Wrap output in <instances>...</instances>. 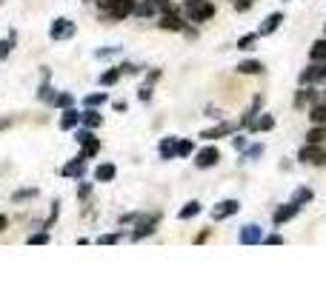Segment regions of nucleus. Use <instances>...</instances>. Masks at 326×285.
<instances>
[{
    "label": "nucleus",
    "instance_id": "2",
    "mask_svg": "<svg viewBox=\"0 0 326 285\" xmlns=\"http://www.w3.org/2000/svg\"><path fill=\"white\" fill-rule=\"evenodd\" d=\"M300 163H312V165H323L326 163V151L320 149V142H306L304 149L297 151Z\"/></svg>",
    "mask_w": 326,
    "mask_h": 285
},
{
    "label": "nucleus",
    "instance_id": "53",
    "mask_svg": "<svg viewBox=\"0 0 326 285\" xmlns=\"http://www.w3.org/2000/svg\"><path fill=\"white\" fill-rule=\"evenodd\" d=\"M152 3H155V6H163V12H166V9H172V6H169V0H152Z\"/></svg>",
    "mask_w": 326,
    "mask_h": 285
},
{
    "label": "nucleus",
    "instance_id": "17",
    "mask_svg": "<svg viewBox=\"0 0 326 285\" xmlns=\"http://www.w3.org/2000/svg\"><path fill=\"white\" fill-rule=\"evenodd\" d=\"M261 103H263L261 97H255V100H252V106H249V111L243 114V117H240V123H238L240 128H249V126H252V123H255V117L261 114Z\"/></svg>",
    "mask_w": 326,
    "mask_h": 285
},
{
    "label": "nucleus",
    "instance_id": "54",
    "mask_svg": "<svg viewBox=\"0 0 326 285\" xmlns=\"http://www.w3.org/2000/svg\"><path fill=\"white\" fill-rule=\"evenodd\" d=\"M9 225V220H6V217H3V214H0V231H3V228H6Z\"/></svg>",
    "mask_w": 326,
    "mask_h": 285
},
{
    "label": "nucleus",
    "instance_id": "48",
    "mask_svg": "<svg viewBox=\"0 0 326 285\" xmlns=\"http://www.w3.org/2000/svg\"><path fill=\"white\" fill-rule=\"evenodd\" d=\"M126 222H138V214H123V217H120V225H126Z\"/></svg>",
    "mask_w": 326,
    "mask_h": 285
},
{
    "label": "nucleus",
    "instance_id": "7",
    "mask_svg": "<svg viewBox=\"0 0 326 285\" xmlns=\"http://www.w3.org/2000/svg\"><path fill=\"white\" fill-rule=\"evenodd\" d=\"M315 103H320V94L315 92V86H300V92L295 97V108H312Z\"/></svg>",
    "mask_w": 326,
    "mask_h": 285
},
{
    "label": "nucleus",
    "instance_id": "47",
    "mask_svg": "<svg viewBox=\"0 0 326 285\" xmlns=\"http://www.w3.org/2000/svg\"><path fill=\"white\" fill-rule=\"evenodd\" d=\"M138 97H140V100H143V103H146V100L152 97V86L146 83V86H143V89H140V94H138Z\"/></svg>",
    "mask_w": 326,
    "mask_h": 285
},
{
    "label": "nucleus",
    "instance_id": "35",
    "mask_svg": "<svg viewBox=\"0 0 326 285\" xmlns=\"http://www.w3.org/2000/svg\"><path fill=\"white\" fill-rule=\"evenodd\" d=\"M292 200L304 206V203H309V200H312V191H309V188H297V191H295V197H292Z\"/></svg>",
    "mask_w": 326,
    "mask_h": 285
},
{
    "label": "nucleus",
    "instance_id": "42",
    "mask_svg": "<svg viewBox=\"0 0 326 285\" xmlns=\"http://www.w3.org/2000/svg\"><path fill=\"white\" fill-rule=\"evenodd\" d=\"M89 194H92V185H89V183H80V185H78V197L86 200Z\"/></svg>",
    "mask_w": 326,
    "mask_h": 285
},
{
    "label": "nucleus",
    "instance_id": "39",
    "mask_svg": "<svg viewBox=\"0 0 326 285\" xmlns=\"http://www.w3.org/2000/svg\"><path fill=\"white\" fill-rule=\"evenodd\" d=\"M12 43H15V35L9 37V40H0V60H3V57H6L9 51H12Z\"/></svg>",
    "mask_w": 326,
    "mask_h": 285
},
{
    "label": "nucleus",
    "instance_id": "21",
    "mask_svg": "<svg viewBox=\"0 0 326 285\" xmlns=\"http://www.w3.org/2000/svg\"><path fill=\"white\" fill-rule=\"evenodd\" d=\"M200 203H197V200H189L186 206L181 208V211H178V217H181V220H192V217H197V214H200Z\"/></svg>",
    "mask_w": 326,
    "mask_h": 285
},
{
    "label": "nucleus",
    "instance_id": "12",
    "mask_svg": "<svg viewBox=\"0 0 326 285\" xmlns=\"http://www.w3.org/2000/svg\"><path fill=\"white\" fill-rule=\"evenodd\" d=\"M238 208H240L238 200H223V203H217V208L212 211V217H215V220H226V217L238 214Z\"/></svg>",
    "mask_w": 326,
    "mask_h": 285
},
{
    "label": "nucleus",
    "instance_id": "55",
    "mask_svg": "<svg viewBox=\"0 0 326 285\" xmlns=\"http://www.w3.org/2000/svg\"><path fill=\"white\" fill-rule=\"evenodd\" d=\"M323 94H326V92H323Z\"/></svg>",
    "mask_w": 326,
    "mask_h": 285
},
{
    "label": "nucleus",
    "instance_id": "49",
    "mask_svg": "<svg viewBox=\"0 0 326 285\" xmlns=\"http://www.w3.org/2000/svg\"><path fill=\"white\" fill-rule=\"evenodd\" d=\"M206 117H215V120H220V117H223V114L217 111L215 106H209V108H206Z\"/></svg>",
    "mask_w": 326,
    "mask_h": 285
},
{
    "label": "nucleus",
    "instance_id": "51",
    "mask_svg": "<svg viewBox=\"0 0 326 285\" xmlns=\"http://www.w3.org/2000/svg\"><path fill=\"white\" fill-rule=\"evenodd\" d=\"M235 149H238V151L246 149V137H235Z\"/></svg>",
    "mask_w": 326,
    "mask_h": 285
},
{
    "label": "nucleus",
    "instance_id": "41",
    "mask_svg": "<svg viewBox=\"0 0 326 285\" xmlns=\"http://www.w3.org/2000/svg\"><path fill=\"white\" fill-rule=\"evenodd\" d=\"M35 188H26V191H17L15 194V197H12V200H15V203H23V200H29V197H35Z\"/></svg>",
    "mask_w": 326,
    "mask_h": 285
},
{
    "label": "nucleus",
    "instance_id": "14",
    "mask_svg": "<svg viewBox=\"0 0 326 285\" xmlns=\"http://www.w3.org/2000/svg\"><path fill=\"white\" fill-rule=\"evenodd\" d=\"M158 154L160 160H174L178 157V137H163L158 146Z\"/></svg>",
    "mask_w": 326,
    "mask_h": 285
},
{
    "label": "nucleus",
    "instance_id": "25",
    "mask_svg": "<svg viewBox=\"0 0 326 285\" xmlns=\"http://www.w3.org/2000/svg\"><path fill=\"white\" fill-rule=\"evenodd\" d=\"M297 83H300V86H315V83H320V80H318V66H309V69L300 71Z\"/></svg>",
    "mask_w": 326,
    "mask_h": 285
},
{
    "label": "nucleus",
    "instance_id": "4",
    "mask_svg": "<svg viewBox=\"0 0 326 285\" xmlns=\"http://www.w3.org/2000/svg\"><path fill=\"white\" fill-rule=\"evenodd\" d=\"M49 35H52V40H69V37H74V23L69 17H58L52 23Z\"/></svg>",
    "mask_w": 326,
    "mask_h": 285
},
{
    "label": "nucleus",
    "instance_id": "30",
    "mask_svg": "<svg viewBox=\"0 0 326 285\" xmlns=\"http://www.w3.org/2000/svg\"><path fill=\"white\" fill-rule=\"evenodd\" d=\"M155 12H158V6H155L152 0H146V3H140V6H135V14H138V17H152Z\"/></svg>",
    "mask_w": 326,
    "mask_h": 285
},
{
    "label": "nucleus",
    "instance_id": "3",
    "mask_svg": "<svg viewBox=\"0 0 326 285\" xmlns=\"http://www.w3.org/2000/svg\"><path fill=\"white\" fill-rule=\"evenodd\" d=\"M160 222V214H146V217H138V225L132 231V240H143V237L155 234V228Z\"/></svg>",
    "mask_w": 326,
    "mask_h": 285
},
{
    "label": "nucleus",
    "instance_id": "16",
    "mask_svg": "<svg viewBox=\"0 0 326 285\" xmlns=\"http://www.w3.org/2000/svg\"><path fill=\"white\" fill-rule=\"evenodd\" d=\"M80 117H83V114L78 111V108H63V117H60V128H63V131H69V128H74L80 123Z\"/></svg>",
    "mask_w": 326,
    "mask_h": 285
},
{
    "label": "nucleus",
    "instance_id": "37",
    "mask_svg": "<svg viewBox=\"0 0 326 285\" xmlns=\"http://www.w3.org/2000/svg\"><path fill=\"white\" fill-rule=\"evenodd\" d=\"M49 242V234L46 231H40V234H32L29 237V245H46Z\"/></svg>",
    "mask_w": 326,
    "mask_h": 285
},
{
    "label": "nucleus",
    "instance_id": "43",
    "mask_svg": "<svg viewBox=\"0 0 326 285\" xmlns=\"http://www.w3.org/2000/svg\"><path fill=\"white\" fill-rule=\"evenodd\" d=\"M94 3H97V9H101V12H103V14H106V12H109V9L115 6V0H94Z\"/></svg>",
    "mask_w": 326,
    "mask_h": 285
},
{
    "label": "nucleus",
    "instance_id": "27",
    "mask_svg": "<svg viewBox=\"0 0 326 285\" xmlns=\"http://www.w3.org/2000/svg\"><path fill=\"white\" fill-rule=\"evenodd\" d=\"M120 74H123V71H120V66H117V69L103 71V74H101V86H115L117 80H120Z\"/></svg>",
    "mask_w": 326,
    "mask_h": 285
},
{
    "label": "nucleus",
    "instance_id": "36",
    "mask_svg": "<svg viewBox=\"0 0 326 285\" xmlns=\"http://www.w3.org/2000/svg\"><path fill=\"white\" fill-rule=\"evenodd\" d=\"M263 154V146H252V149H243V157L240 160H255V157Z\"/></svg>",
    "mask_w": 326,
    "mask_h": 285
},
{
    "label": "nucleus",
    "instance_id": "6",
    "mask_svg": "<svg viewBox=\"0 0 326 285\" xmlns=\"http://www.w3.org/2000/svg\"><path fill=\"white\" fill-rule=\"evenodd\" d=\"M297 211H300V203H295V200H289L286 206L275 208V214H272V222H275V225H283V222L295 220V217H297Z\"/></svg>",
    "mask_w": 326,
    "mask_h": 285
},
{
    "label": "nucleus",
    "instance_id": "20",
    "mask_svg": "<svg viewBox=\"0 0 326 285\" xmlns=\"http://www.w3.org/2000/svg\"><path fill=\"white\" fill-rule=\"evenodd\" d=\"M272 128H275V117L263 111L261 117H258V120H255L252 126H249V131H272Z\"/></svg>",
    "mask_w": 326,
    "mask_h": 285
},
{
    "label": "nucleus",
    "instance_id": "8",
    "mask_svg": "<svg viewBox=\"0 0 326 285\" xmlns=\"http://www.w3.org/2000/svg\"><path fill=\"white\" fill-rule=\"evenodd\" d=\"M217 160H220V151H217L215 146H206V149H200L195 154V160H192V163H195L197 168H212Z\"/></svg>",
    "mask_w": 326,
    "mask_h": 285
},
{
    "label": "nucleus",
    "instance_id": "34",
    "mask_svg": "<svg viewBox=\"0 0 326 285\" xmlns=\"http://www.w3.org/2000/svg\"><path fill=\"white\" fill-rule=\"evenodd\" d=\"M72 103H74L72 94H58V97H55V106H58V108H69Z\"/></svg>",
    "mask_w": 326,
    "mask_h": 285
},
{
    "label": "nucleus",
    "instance_id": "46",
    "mask_svg": "<svg viewBox=\"0 0 326 285\" xmlns=\"http://www.w3.org/2000/svg\"><path fill=\"white\" fill-rule=\"evenodd\" d=\"M120 46H112V49H97V57H109V54H117Z\"/></svg>",
    "mask_w": 326,
    "mask_h": 285
},
{
    "label": "nucleus",
    "instance_id": "15",
    "mask_svg": "<svg viewBox=\"0 0 326 285\" xmlns=\"http://www.w3.org/2000/svg\"><path fill=\"white\" fill-rule=\"evenodd\" d=\"M281 23H283V14H281V12H272L266 20L261 23L258 35H272V32H278V26H281Z\"/></svg>",
    "mask_w": 326,
    "mask_h": 285
},
{
    "label": "nucleus",
    "instance_id": "28",
    "mask_svg": "<svg viewBox=\"0 0 326 285\" xmlns=\"http://www.w3.org/2000/svg\"><path fill=\"white\" fill-rule=\"evenodd\" d=\"M326 140V128L323 126H312L306 131V142H323Z\"/></svg>",
    "mask_w": 326,
    "mask_h": 285
},
{
    "label": "nucleus",
    "instance_id": "33",
    "mask_svg": "<svg viewBox=\"0 0 326 285\" xmlns=\"http://www.w3.org/2000/svg\"><path fill=\"white\" fill-rule=\"evenodd\" d=\"M37 97L46 100V103H55V97H58V94H55V89H52L49 83H43V86H40V92H37Z\"/></svg>",
    "mask_w": 326,
    "mask_h": 285
},
{
    "label": "nucleus",
    "instance_id": "45",
    "mask_svg": "<svg viewBox=\"0 0 326 285\" xmlns=\"http://www.w3.org/2000/svg\"><path fill=\"white\" fill-rule=\"evenodd\" d=\"M263 242H266V245H281V242H283V237H281V234H269Z\"/></svg>",
    "mask_w": 326,
    "mask_h": 285
},
{
    "label": "nucleus",
    "instance_id": "18",
    "mask_svg": "<svg viewBox=\"0 0 326 285\" xmlns=\"http://www.w3.org/2000/svg\"><path fill=\"white\" fill-rule=\"evenodd\" d=\"M115 165L112 163H101L97 165V168H94V180H97V183H112V180H115Z\"/></svg>",
    "mask_w": 326,
    "mask_h": 285
},
{
    "label": "nucleus",
    "instance_id": "23",
    "mask_svg": "<svg viewBox=\"0 0 326 285\" xmlns=\"http://www.w3.org/2000/svg\"><path fill=\"white\" fill-rule=\"evenodd\" d=\"M80 123H83L86 128H97V126L103 123V117H101V111H94V108H86V111H83V117H80Z\"/></svg>",
    "mask_w": 326,
    "mask_h": 285
},
{
    "label": "nucleus",
    "instance_id": "10",
    "mask_svg": "<svg viewBox=\"0 0 326 285\" xmlns=\"http://www.w3.org/2000/svg\"><path fill=\"white\" fill-rule=\"evenodd\" d=\"M135 6H138V3H135V0H115V6L109 9V17H112V20H123V17H129V14H135Z\"/></svg>",
    "mask_w": 326,
    "mask_h": 285
},
{
    "label": "nucleus",
    "instance_id": "22",
    "mask_svg": "<svg viewBox=\"0 0 326 285\" xmlns=\"http://www.w3.org/2000/svg\"><path fill=\"white\" fill-rule=\"evenodd\" d=\"M309 60H312V63H323V60H326V40L312 43V49H309Z\"/></svg>",
    "mask_w": 326,
    "mask_h": 285
},
{
    "label": "nucleus",
    "instance_id": "52",
    "mask_svg": "<svg viewBox=\"0 0 326 285\" xmlns=\"http://www.w3.org/2000/svg\"><path fill=\"white\" fill-rule=\"evenodd\" d=\"M158 77H160V71H149V74H146V83L152 86V83H155V80H158Z\"/></svg>",
    "mask_w": 326,
    "mask_h": 285
},
{
    "label": "nucleus",
    "instance_id": "40",
    "mask_svg": "<svg viewBox=\"0 0 326 285\" xmlns=\"http://www.w3.org/2000/svg\"><path fill=\"white\" fill-rule=\"evenodd\" d=\"M117 240H120V234H103V237H97V242H101V245H115Z\"/></svg>",
    "mask_w": 326,
    "mask_h": 285
},
{
    "label": "nucleus",
    "instance_id": "5",
    "mask_svg": "<svg viewBox=\"0 0 326 285\" xmlns=\"http://www.w3.org/2000/svg\"><path fill=\"white\" fill-rule=\"evenodd\" d=\"M238 242H240V245H258V242H263V231H261V225H255V222H246V225L238 231Z\"/></svg>",
    "mask_w": 326,
    "mask_h": 285
},
{
    "label": "nucleus",
    "instance_id": "9",
    "mask_svg": "<svg viewBox=\"0 0 326 285\" xmlns=\"http://www.w3.org/2000/svg\"><path fill=\"white\" fill-rule=\"evenodd\" d=\"M163 32H183L186 28V23L181 20V14L178 12H172V9H166V12L160 14V23H158Z\"/></svg>",
    "mask_w": 326,
    "mask_h": 285
},
{
    "label": "nucleus",
    "instance_id": "11",
    "mask_svg": "<svg viewBox=\"0 0 326 285\" xmlns=\"http://www.w3.org/2000/svg\"><path fill=\"white\" fill-rule=\"evenodd\" d=\"M60 174H63V177H83V174H86V157H74L72 163H66L63 168H60Z\"/></svg>",
    "mask_w": 326,
    "mask_h": 285
},
{
    "label": "nucleus",
    "instance_id": "32",
    "mask_svg": "<svg viewBox=\"0 0 326 285\" xmlns=\"http://www.w3.org/2000/svg\"><path fill=\"white\" fill-rule=\"evenodd\" d=\"M258 37H261V35H258V32H255V35H243V37H240V40H238V49H240V51H246V49H255V40H258Z\"/></svg>",
    "mask_w": 326,
    "mask_h": 285
},
{
    "label": "nucleus",
    "instance_id": "44",
    "mask_svg": "<svg viewBox=\"0 0 326 285\" xmlns=\"http://www.w3.org/2000/svg\"><path fill=\"white\" fill-rule=\"evenodd\" d=\"M120 71H123V74H138V66H135V63H120Z\"/></svg>",
    "mask_w": 326,
    "mask_h": 285
},
{
    "label": "nucleus",
    "instance_id": "24",
    "mask_svg": "<svg viewBox=\"0 0 326 285\" xmlns=\"http://www.w3.org/2000/svg\"><path fill=\"white\" fill-rule=\"evenodd\" d=\"M97 151H101V142H97V137H89L86 142H80V157H94L97 154Z\"/></svg>",
    "mask_w": 326,
    "mask_h": 285
},
{
    "label": "nucleus",
    "instance_id": "26",
    "mask_svg": "<svg viewBox=\"0 0 326 285\" xmlns=\"http://www.w3.org/2000/svg\"><path fill=\"white\" fill-rule=\"evenodd\" d=\"M238 71H240V74H261L263 63H261V60H240Z\"/></svg>",
    "mask_w": 326,
    "mask_h": 285
},
{
    "label": "nucleus",
    "instance_id": "31",
    "mask_svg": "<svg viewBox=\"0 0 326 285\" xmlns=\"http://www.w3.org/2000/svg\"><path fill=\"white\" fill-rule=\"evenodd\" d=\"M195 154V142L192 140H178V157H192Z\"/></svg>",
    "mask_w": 326,
    "mask_h": 285
},
{
    "label": "nucleus",
    "instance_id": "19",
    "mask_svg": "<svg viewBox=\"0 0 326 285\" xmlns=\"http://www.w3.org/2000/svg\"><path fill=\"white\" fill-rule=\"evenodd\" d=\"M309 120H312V126L326 128V103H315V106L309 108Z\"/></svg>",
    "mask_w": 326,
    "mask_h": 285
},
{
    "label": "nucleus",
    "instance_id": "38",
    "mask_svg": "<svg viewBox=\"0 0 326 285\" xmlns=\"http://www.w3.org/2000/svg\"><path fill=\"white\" fill-rule=\"evenodd\" d=\"M89 137H94V134H92V128H86V126H83V128H78V131H74V140H78V142H86Z\"/></svg>",
    "mask_w": 326,
    "mask_h": 285
},
{
    "label": "nucleus",
    "instance_id": "29",
    "mask_svg": "<svg viewBox=\"0 0 326 285\" xmlns=\"http://www.w3.org/2000/svg\"><path fill=\"white\" fill-rule=\"evenodd\" d=\"M109 94L106 92H97V94H89V97H83V106L86 108H94V106H101V103H106Z\"/></svg>",
    "mask_w": 326,
    "mask_h": 285
},
{
    "label": "nucleus",
    "instance_id": "1",
    "mask_svg": "<svg viewBox=\"0 0 326 285\" xmlns=\"http://www.w3.org/2000/svg\"><path fill=\"white\" fill-rule=\"evenodd\" d=\"M183 9H186V17L192 23H206L215 17L212 0H183Z\"/></svg>",
    "mask_w": 326,
    "mask_h": 285
},
{
    "label": "nucleus",
    "instance_id": "50",
    "mask_svg": "<svg viewBox=\"0 0 326 285\" xmlns=\"http://www.w3.org/2000/svg\"><path fill=\"white\" fill-rule=\"evenodd\" d=\"M315 66H318V80H326V60L323 63H315Z\"/></svg>",
    "mask_w": 326,
    "mask_h": 285
},
{
    "label": "nucleus",
    "instance_id": "13",
    "mask_svg": "<svg viewBox=\"0 0 326 285\" xmlns=\"http://www.w3.org/2000/svg\"><path fill=\"white\" fill-rule=\"evenodd\" d=\"M235 123H223L220 120V126H215V128H209V131H203V140H217V137H229V134H235Z\"/></svg>",
    "mask_w": 326,
    "mask_h": 285
}]
</instances>
